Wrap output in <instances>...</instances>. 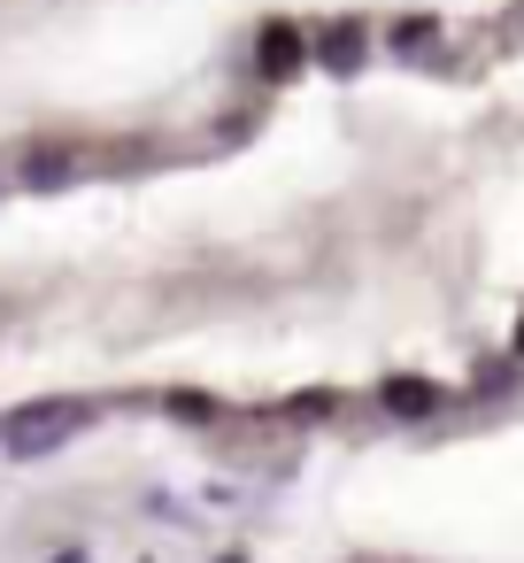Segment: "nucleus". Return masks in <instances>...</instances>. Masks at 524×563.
I'll use <instances>...</instances> for the list:
<instances>
[{"mask_svg":"<svg viewBox=\"0 0 524 563\" xmlns=\"http://www.w3.org/2000/svg\"><path fill=\"white\" fill-rule=\"evenodd\" d=\"M78 424H86V401H24V409L0 417V455H9V463H40V455L70 448Z\"/></svg>","mask_w":524,"mask_h":563,"instance_id":"1","label":"nucleus"},{"mask_svg":"<svg viewBox=\"0 0 524 563\" xmlns=\"http://www.w3.org/2000/svg\"><path fill=\"white\" fill-rule=\"evenodd\" d=\"M309 55H316V47H309V40H301V24H286V16H270V24L255 32V78H270V86H278V78H293Z\"/></svg>","mask_w":524,"mask_h":563,"instance_id":"2","label":"nucleus"},{"mask_svg":"<svg viewBox=\"0 0 524 563\" xmlns=\"http://www.w3.org/2000/svg\"><path fill=\"white\" fill-rule=\"evenodd\" d=\"M378 409L401 417V424H416V417H439L447 409V386L439 378H416V371H393V378H378Z\"/></svg>","mask_w":524,"mask_h":563,"instance_id":"3","label":"nucleus"},{"mask_svg":"<svg viewBox=\"0 0 524 563\" xmlns=\"http://www.w3.org/2000/svg\"><path fill=\"white\" fill-rule=\"evenodd\" d=\"M363 55H370V32H363V24H332V32L316 40V63H324L332 78H347V70H363Z\"/></svg>","mask_w":524,"mask_h":563,"instance_id":"4","label":"nucleus"},{"mask_svg":"<svg viewBox=\"0 0 524 563\" xmlns=\"http://www.w3.org/2000/svg\"><path fill=\"white\" fill-rule=\"evenodd\" d=\"M78 178V155L70 147H40V155H24V186H70Z\"/></svg>","mask_w":524,"mask_h":563,"instance_id":"5","label":"nucleus"},{"mask_svg":"<svg viewBox=\"0 0 524 563\" xmlns=\"http://www.w3.org/2000/svg\"><path fill=\"white\" fill-rule=\"evenodd\" d=\"M432 40H439V24H432V16H409V24L393 32V47H401V55H424Z\"/></svg>","mask_w":524,"mask_h":563,"instance_id":"6","label":"nucleus"},{"mask_svg":"<svg viewBox=\"0 0 524 563\" xmlns=\"http://www.w3.org/2000/svg\"><path fill=\"white\" fill-rule=\"evenodd\" d=\"M163 409H170V417H193V424H209V417H224V409H216L209 394H163Z\"/></svg>","mask_w":524,"mask_h":563,"instance_id":"7","label":"nucleus"},{"mask_svg":"<svg viewBox=\"0 0 524 563\" xmlns=\"http://www.w3.org/2000/svg\"><path fill=\"white\" fill-rule=\"evenodd\" d=\"M509 355H516V363H524V324H516V340H509Z\"/></svg>","mask_w":524,"mask_h":563,"instance_id":"8","label":"nucleus"},{"mask_svg":"<svg viewBox=\"0 0 524 563\" xmlns=\"http://www.w3.org/2000/svg\"><path fill=\"white\" fill-rule=\"evenodd\" d=\"M63 563H86V555H63Z\"/></svg>","mask_w":524,"mask_h":563,"instance_id":"9","label":"nucleus"},{"mask_svg":"<svg viewBox=\"0 0 524 563\" xmlns=\"http://www.w3.org/2000/svg\"><path fill=\"white\" fill-rule=\"evenodd\" d=\"M224 563H247V555H224Z\"/></svg>","mask_w":524,"mask_h":563,"instance_id":"10","label":"nucleus"}]
</instances>
